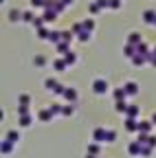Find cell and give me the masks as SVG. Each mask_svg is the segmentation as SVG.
<instances>
[{
  "mask_svg": "<svg viewBox=\"0 0 156 158\" xmlns=\"http://www.w3.org/2000/svg\"><path fill=\"white\" fill-rule=\"evenodd\" d=\"M92 90H95V94H106L108 92V81L106 79H95Z\"/></svg>",
  "mask_w": 156,
  "mask_h": 158,
  "instance_id": "6da1fadb",
  "label": "cell"
},
{
  "mask_svg": "<svg viewBox=\"0 0 156 158\" xmlns=\"http://www.w3.org/2000/svg\"><path fill=\"white\" fill-rule=\"evenodd\" d=\"M92 138L97 143H103V141H108V130H103V127H97L95 132H92Z\"/></svg>",
  "mask_w": 156,
  "mask_h": 158,
  "instance_id": "7a4b0ae2",
  "label": "cell"
},
{
  "mask_svg": "<svg viewBox=\"0 0 156 158\" xmlns=\"http://www.w3.org/2000/svg\"><path fill=\"white\" fill-rule=\"evenodd\" d=\"M128 152H130V156H141V154H143V145L136 141V143H132V145L128 147Z\"/></svg>",
  "mask_w": 156,
  "mask_h": 158,
  "instance_id": "3957f363",
  "label": "cell"
},
{
  "mask_svg": "<svg viewBox=\"0 0 156 158\" xmlns=\"http://www.w3.org/2000/svg\"><path fill=\"white\" fill-rule=\"evenodd\" d=\"M152 121H139V132L141 134H150V130H152Z\"/></svg>",
  "mask_w": 156,
  "mask_h": 158,
  "instance_id": "277c9868",
  "label": "cell"
},
{
  "mask_svg": "<svg viewBox=\"0 0 156 158\" xmlns=\"http://www.w3.org/2000/svg\"><path fill=\"white\" fill-rule=\"evenodd\" d=\"M147 59H150L147 55H139V53H136V55L132 57V64H134V66H143V64L147 62Z\"/></svg>",
  "mask_w": 156,
  "mask_h": 158,
  "instance_id": "5b68a950",
  "label": "cell"
},
{
  "mask_svg": "<svg viewBox=\"0 0 156 158\" xmlns=\"http://www.w3.org/2000/svg\"><path fill=\"white\" fill-rule=\"evenodd\" d=\"M64 99H66V101H77V90L75 88H66V92H64Z\"/></svg>",
  "mask_w": 156,
  "mask_h": 158,
  "instance_id": "8992f818",
  "label": "cell"
},
{
  "mask_svg": "<svg viewBox=\"0 0 156 158\" xmlns=\"http://www.w3.org/2000/svg\"><path fill=\"white\" fill-rule=\"evenodd\" d=\"M123 90H125L128 94H136V92H139V86H136L134 81H128V84L123 86Z\"/></svg>",
  "mask_w": 156,
  "mask_h": 158,
  "instance_id": "52a82bcc",
  "label": "cell"
},
{
  "mask_svg": "<svg viewBox=\"0 0 156 158\" xmlns=\"http://www.w3.org/2000/svg\"><path fill=\"white\" fill-rule=\"evenodd\" d=\"M143 20H145L147 24H154L156 22V11H145L143 13Z\"/></svg>",
  "mask_w": 156,
  "mask_h": 158,
  "instance_id": "ba28073f",
  "label": "cell"
},
{
  "mask_svg": "<svg viewBox=\"0 0 156 158\" xmlns=\"http://www.w3.org/2000/svg\"><path fill=\"white\" fill-rule=\"evenodd\" d=\"M11 152H13V143L5 138V141H2V154H5V156H9Z\"/></svg>",
  "mask_w": 156,
  "mask_h": 158,
  "instance_id": "9c48e42d",
  "label": "cell"
},
{
  "mask_svg": "<svg viewBox=\"0 0 156 158\" xmlns=\"http://www.w3.org/2000/svg\"><path fill=\"white\" fill-rule=\"evenodd\" d=\"M141 42H143V40H141V35H139V33H130L128 44H134V46H136V44H141Z\"/></svg>",
  "mask_w": 156,
  "mask_h": 158,
  "instance_id": "30bf717a",
  "label": "cell"
},
{
  "mask_svg": "<svg viewBox=\"0 0 156 158\" xmlns=\"http://www.w3.org/2000/svg\"><path fill=\"white\" fill-rule=\"evenodd\" d=\"M82 24H84V31H88V33H92V31H95V20L86 18V20H84Z\"/></svg>",
  "mask_w": 156,
  "mask_h": 158,
  "instance_id": "8fae6325",
  "label": "cell"
},
{
  "mask_svg": "<svg viewBox=\"0 0 156 158\" xmlns=\"http://www.w3.org/2000/svg\"><path fill=\"white\" fill-rule=\"evenodd\" d=\"M48 40H51L53 44H60V42H62V33H60V31H51Z\"/></svg>",
  "mask_w": 156,
  "mask_h": 158,
  "instance_id": "7c38bea8",
  "label": "cell"
},
{
  "mask_svg": "<svg viewBox=\"0 0 156 158\" xmlns=\"http://www.w3.org/2000/svg\"><path fill=\"white\" fill-rule=\"evenodd\" d=\"M55 18H57V11H53L48 7V11H44V20H46V22H55Z\"/></svg>",
  "mask_w": 156,
  "mask_h": 158,
  "instance_id": "4fadbf2b",
  "label": "cell"
},
{
  "mask_svg": "<svg viewBox=\"0 0 156 158\" xmlns=\"http://www.w3.org/2000/svg\"><path fill=\"white\" fill-rule=\"evenodd\" d=\"M7 141H11V143H18V141H20V132H15V130H9V134H7Z\"/></svg>",
  "mask_w": 156,
  "mask_h": 158,
  "instance_id": "5bb4252c",
  "label": "cell"
},
{
  "mask_svg": "<svg viewBox=\"0 0 156 158\" xmlns=\"http://www.w3.org/2000/svg\"><path fill=\"white\" fill-rule=\"evenodd\" d=\"M51 110L46 108V110H40V114H37V118H40V121H51Z\"/></svg>",
  "mask_w": 156,
  "mask_h": 158,
  "instance_id": "9a60e30c",
  "label": "cell"
},
{
  "mask_svg": "<svg viewBox=\"0 0 156 158\" xmlns=\"http://www.w3.org/2000/svg\"><path fill=\"white\" fill-rule=\"evenodd\" d=\"M125 130L134 132V130H139V123L134 121V118H125Z\"/></svg>",
  "mask_w": 156,
  "mask_h": 158,
  "instance_id": "2e32d148",
  "label": "cell"
},
{
  "mask_svg": "<svg viewBox=\"0 0 156 158\" xmlns=\"http://www.w3.org/2000/svg\"><path fill=\"white\" fill-rule=\"evenodd\" d=\"M33 64H35L37 68H42V66L46 64V57H44V55H35V57H33Z\"/></svg>",
  "mask_w": 156,
  "mask_h": 158,
  "instance_id": "e0dca14e",
  "label": "cell"
},
{
  "mask_svg": "<svg viewBox=\"0 0 156 158\" xmlns=\"http://www.w3.org/2000/svg\"><path fill=\"white\" fill-rule=\"evenodd\" d=\"M64 59H66V64H68V66H73V64L77 62V53H73V51H70V53H66V55H64Z\"/></svg>",
  "mask_w": 156,
  "mask_h": 158,
  "instance_id": "ac0fdd59",
  "label": "cell"
},
{
  "mask_svg": "<svg viewBox=\"0 0 156 158\" xmlns=\"http://www.w3.org/2000/svg\"><path fill=\"white\" fill-rule=\"evenodd\" d=\"M57 51H60L62 55H66V53H70V46H68V42H64V40H62V42H60V44H57Z\"/></svg>",
  "mask_w": 156,
  "mask_h": 158,
  "instance_id": "d6986e66",
  "label": "cell"
},
{
  "mask_svg": "<svg viewBox=\"0 0 156 158\" xmlns=\"http://www.w3.org/2000/svg\"><path fill=\"white\" fill-rule=\"evenodd\" d=\"M68 68V64H66V59H55V70H66Z\"/></svg>",
  "mask_w": 156,
  "mask_h": 158,
  "instance_id": "ffe728a7",
  "label": "cell"
},
{
  "mask_svg": "<svg viewBox=\"0 0 156 158\" xmlns=\"http://www.w3.org/2000/svg\"><path fill=\"white\" fill-rule=\"evenodd\" d=\"M125 97H128V92H125L123 88H116V90H114V99H116V101H123Z\"/></svg>",
  "mask_w": 156,
  "mask_h": 158,
  "instance_id": "44dd1931",
  "label": "cell"
},
{
  "mask_svg": "<svg viewBox=\"0 0 156 158\" xmlns=\"http://www.w3.org/2000/svg\"><path fill=\"white\" fill-rule=\"evenodd\" d=\"M123 53H125V57H134V55H136V46H134V44H128V46L123 48Z\"/></svg>",
  "mask_w": 156,
  "mask_h": 158,
  "instance_id": "7402d4cb",
  "label": "cell"
},
{
  "mask_svg": "<svg viewBox=\"0 0 156 158\" xmlns=\"http://www.w3.org/2000/svg\"><path fill=\"white\" fill-rule=\"evenodd\" d=\"M31 121H33V118H31L29 114H20V125H22V127H29Z\"/></svg>",
  "mask_w": 156,
  "mask_h": 158,
  "instance_id": "603a6c76",
  "label": "cell"
},
{
  "mask_svg": "<svg viewBox=\"0 0 156 158\" xmlns=\"http://www.w3.org/2000/svg\"><path fill=\"white\" fill-rule=\"evenodd\" d=\"M125 114H128V118H136V116H139V108H136V106H130Z\"/></svg>",
  "mask_w": 156,
  "mask_h": 158,
  "instance_id": "cb8c5ba5",
  "label": "cell"
},
{
  "mask_svg": "<svg viewBox=\"0 0 156 158\" xmlns=\"http://www.w3.org/2000/svg\"><path fill=\"white\" fill-rule=\"evenodd\" d=\"M128 108H130V106L125 103V99H123V101H116V112H123V114H125Z\"/></svg>",
  "mask_w": 156,
  "mask_h": 158,
  "instance_id": "d4e9b609",
  "label": "cell"
},
{
  "mask_svg": "<svg viewBox=\"0 0 156 158\" xmlns=\"http://www.w3.org/2000/svg\"><path fill=\"white\" fill-rule=\"evenodd\" d=\"M44 86H46L48 90H53V92H55V90H57V86H60V84H57L55 79H46V84H44Z\"/></svg>",
  "mask_w": 156,
  "mask_h": 158,
  "instance_id": "484cf974",
  "label": "cell"
},
{
  "mask_svg": "<svg viewBox=\"0 0 156 158\" xmlns=\"http://www.w3.org/2000/svg\"><path fill=\"white\" fill-rule=\"evenodd\" d=\"M88 154H95V156L99 154V143H90L88 145Z\"/></svg>",
  "mask_w": 156,
  "mask_h": 158,
  "instance_id": "4316f807",
  "label": "cell"
},
{
  "mask_svg": "<svg viewBox=\"0 0 156 158\" xmlns=\"http://www.w3.org/2000/svg\"><path fill=\"white\" fill-rule=\"evenodd\" d=\"M20 18H22L20 11H11V13H9V20H11V22H15V20H20Z\"/></svg>",
  "mask_w": 156,
  "mask_h": 158,
  "instance_id": "83f0119b",
  "label": "cell"
},
{
  "mask_svg": "<svg viewBox=\"0 0 156 158\" xmlns=\"http://www.w3.org/2000/svg\"><path fill=\"white\" fill-rule=\"evenodd\" d=\"M99 11H101V5H99V2H92V5H90V13H92V15L99 13Z\"/></svg>",
  "mask_w": 156,
  "mask_h": 158,
  "instance_id": "f1b7e54d",
  "label": "cell"
},
{
  "mask_svg": "<svg viewBox=\"0 0 156 158\" xmlns=\"http://www.w3.org/2000/svg\"><path fill=\"white\" fill-rule=\"evenodd\" d=\"M48 110H51L53 114H60V112H62L64 108H62V106H57V103H53V106H48Z\"/></svg>",
  "mask_w": 156,
  "mask_h": 158,
  "instance_id": "f546056e",
  "label": "cell"
},
{
  "mask_svg": "<svg viewBox=\"0 0 156 158\" xmlns=\"http://www.w3.org/2000/svg\"><path fill=\"white\" fill-rule=\"evenodd\" d=\"M114 141H116V132L114 130H108V141L106 143H114Z\"/></svg>",
  "mask_w": 156,
  "mask_h": 158,
  "instance_id": "4dcf8cb0",
  "label": "cell"
},
{
  "mask_svg": "<svg viewBox=\"0 0 156 158\" xmlns=\"http://www.w3.org/2000/svg\"><path fill=\"white\" fill-rule=\"evenodd\" d=\"M29 101H31L29 94H20V106H29Z\"/></svg>",
  "mask_w": 156,
  "mask_h": 158,
  "instance_id": "1f68e13d",
  "label": "cell"
},
{
  "mask_svg": "<svg viewBox=\"0 0 156 158\" xmlns=\"http://www.w3.org/2000/svg\"><path fill=\"white\" fill-rule=\"evenodd\" d=\"M42 24H44V18H35L33 20V27L35 29H42Z\"/></svg>",
  "mask_w": 156,
  "mask_h": 158,
  "instance_id": "d6a6232c",
  "label": "cell"
},
{
  "mask_svg": "<svg viewBox=\"0 0 156 158\" xmlns=\"http://www.w3.org/2000/svg\"><path fill=\"white\" fill-rule=\"evenodd\" d=\"M37 35H40V37L44 40V37H48V35H51V31H46V29L42 27V29H37Z\"/></svg>",
  "mask_w": 156,
  "mask_h": 158,
  "instance_id": "836d02e7",
  "label": "cell"
},
{
  "mask_svg": "<svg viewBox=\"0 0 156 158\" xmlns=\"http://www.w3.org/2000/svg\"><path fill=\"white\" fill-rule=\"evenodd\" d=\"M62 40H64V42H70V40H73V33H70V31H62Z\"/></svg>",
  "mask_w": 156,
  "mask_h": 158,
  "instance_id": "e575fe53",
  "label": "cell"
},
{
  "mask_svg": "<svg viewBox=\"0 0 156 158\" xmlns=\"http://www.w3.org/2000/svg\"><path fill=\"white\" fill-rule=\"evenodd\" d=\"M73 112H75V110H73V106H64V110H62V114H64V116H70Z\"/></svg>",
  "mask_w": 156,
  "mask_h": 158,
  "instance_id": "d590c367",
  "label": "cell"
},
{
  "mask_svg": "<svg viewBox=\"0 0 156 158\" xmlns=\"http://www.w3.org/2000/svg\"><path fill=\"white\" fill-rule=\"evenodd\" d=\"M108 7H112V9H119V7H121V0H110V2H108Z\"/></svg>",
  "mask_w": 156,
  "mask_h": 158,
  "instance_id": "8d00e7d4",
  "label": "cell"
},
{
  "mask_svg": "<svg viewBox=\"0 0 156 158\" xmlns=\"http://www.w3.org/2000/svg\"><path fill=\"white\" fill-rule=\"evenodd\" d=\"M22 20H24V22H33V13H29V11H27V13L22 15Z\"/></svg>",
  "mask_w": 156,
  "mask_h": 158,
  "instance_id": "74e56055",
  "label": "cell"
},
{
  "mask_svg": "<svg viewBox=\"0 0 156 158\" xmlns=\"http://www.w3.org/2000/svg\"><path fill=\"white\" fill-rule=\"evenodd\" d=\"M150 62H152V66H156V55H150Z\"/></svg>",
  "mask_w": 156,
  "mask_h": 158,
  "instance_id": "f35d334b",
  "label": "cell"
},
{
  "mask_svg": "<svg viewBox=\"0 0 156 158\" xmlns=\"http://www.w3.org/2000/svg\"><path fill=\"white\" fill-rule=\"evenodd\" d=\"M150 121H152V123H154V125H156V112H154V114H152V118H150Z\"/></svg>",
  "mask_w": 156,
  "mask_h": 158,
  "instance_id": "ab89813d",
  "label": "cell"
},
{
  "mask_svg": "<svg viewBox=\"0 0 156 158\" xmlns=\"http://www.w3.org/2000/svg\"><path fill=\"white\" fill-rule=\"evenodd\" d=\"M86 158H95V154H86Z\"/></svg>",
  "mask_w": 156,
  "mask_h": 158,
  "instance_id": "60d3db41",
  "label": "cell"
},
{
  "mask_svg": "<svg viewBox=\"0 0 156 158\" xmlns=\"http://www.w3.org/2000/svg\"><path fill=\"white\" fill-rule=\"evenodd\" d=\"M154 55H156V48H154Z\"/></svg>",
  "mask_w": 156,
  "mask_h": 158,
  "instance_id": "b9f144b4",
  "label": "cell"
},
{
  "mask_svg": "<svg viewBox=\"0 0 156 158\" xmlns=\"http://www.w3.org/2000/svg\"><path fill=\"white\" fill-rule=\"evenodd\" d=\"M154 27H156V22H154Z\"/></svg>",
  "mask_w": 156,
  "mask_h": 158,
  "instance_id": "7bdbcfd3",
  "label": "cell"
}]
</instances>
